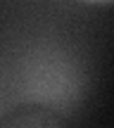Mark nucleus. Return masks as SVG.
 <instances>
[{
  "label": "nucleus",
  "mask_w": 114,
  "mask_h": 128,
  "mask_svg": "<svg viewBox=\"0 0 114 128\" xmlns=\"http://www.w3.org/2000/svg\"><path fill=\"white\" fill-rule=\"evenodd\" d=\"M0 128H69L57 114L41 107H19L10 112L3 121Z\"/></svg>",
  "instance_id": "1"
},
{
  "label": "nucleus",
  "mask_w": 114,
  "mask_h": 128,
  "mask_svg": "<svg viewBox=\"0 0 114 128\" xmlns=\"http://www.w3.org/2000/svg\"><path fill=\"white\" fill-rule=\"evenodd\" d=\"M83 2H90V5H109L112 0H83Z\"/></svg>",
  "instance_id": "2"
}]
</instances>
